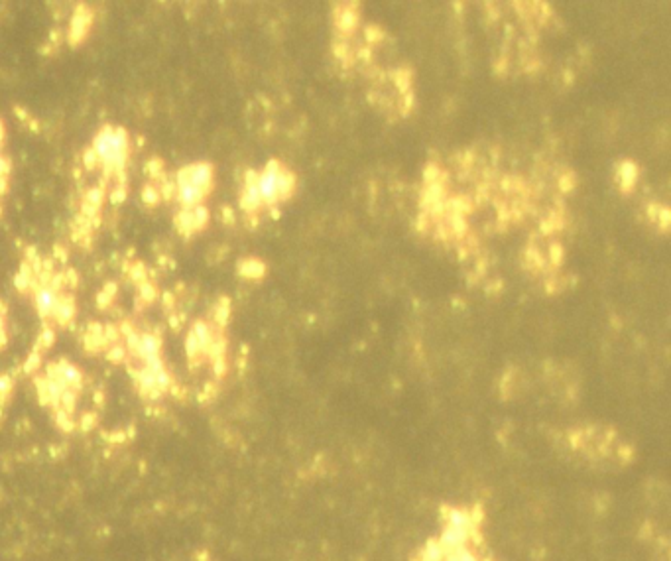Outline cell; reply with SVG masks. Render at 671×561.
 <instances>
[{
	"label": "cell",
	"instance_id": "cell-4",
	"mask_svg": "<svg viewBox=\"0 0 671 561\" xmlns=\"http://www.w3.org/2000/svg\"><path fill=\"white\" fill-rule=\"evenodd\" d=\"M140 384L146 392L162 394L170 388V374L166 373V369L160 361L146 363L140 371Z\"/></svg>",
	"mask_w": 671,
	"mask_h": 561
},
{
	"label": "cell",
	"instance_id": "cell-3",
	"mask_svg": "<svg viewBox=\"0 0 671 561\" xmlns=\"http://www.w3.org/2000/svg\"><path fill=\"white\" fill-rule=\"evenodd\" d=\"M213 187V166L191 164L178 176V199L185 207L195 209Z\"/></svg>",
	"mask_w": 671,
	"mask_h": 561
},
{
	"label": "cell",
	"instance_id": "cell-7",
	"mask_svg": "<svg viewBox=\"0 0 671 561\" xmlns=\"http://www.w3.org/2000/svg\"><path fill=\"white\" fill-rule=\"evenodd\" d=\"M636 178H638V168L630 162L622 164L620 166V184L624 189H630V187L636 184Z\"/></svg>",
	"mask_w": 671,
	"mask_h": 561
},
{
	"label": "cell",
	"instance_id": "cell-1",
	"mask_svg": "<svg viewBox=\"0 0 671 561\" xmlns=\"http://www.w3.org/2000/svg\"><path fill=\"white\" fill-rule=\"evenodd\" d=\"M248 180L256 189L262 207L272 205L280 199H288L296 191V176L278 162H270L264 172L250 174Z\"/></svg>",
	"mask_w": 671,
	"mask_h": 561
},
{
	"label": "cell",
	"instance_id": "cell-5",
	"mask_svg": "<svg viewBox=\"0 0 671 561\" xmlns=\"http://www.w3.org/2000/svg\"><path fill=\"white\" fill-rule=\"evenodd\" d=\"M134 351L144 361V365L160 361V341H158V337H154L150 333L138 335L134 339Z\"/></svg>",
	"mask_w": 671,
	"mask_h": 561
},
{
	"label": "cell",
	"instance_id": "cell-8",
	"mask_svg": "<svg viewBox=\"0 0 671 561\" xmlns=\"http://www.w3.org/2000/svg\"><path fill=\"white\" fill-rule=\"evenodd\" d=\"M355 24H357V16H355V12L345 10V12L341 14V18H339V26H341L343 30H351Z\"/></svg>",
	"mask_w": 671,
	"mask_h": 561
},
{
	"label": "cell",
	"instance_id": "cell-9",
	"mask_svg": "<svg viewBox=\"0 0 671 561\" xmlns=\"http://www.w3.org/2000/svg\"><path fill=\"white\" fill-rule=\"evenodd\" d=\"M6 341V315H4V308L0 306V347Z\"/></svg>",
	"mask_w": 671,
	"mask_h": 561
},
{
	"label": "cell",
	"instance_id": "cell-6",
	"mask_svg": "<svg viewBox=\"0 0 671 561\" xmlns=\"http://www.w3.org/2000/svg\"><path fill=\"white\" fill-rule=\"evenodd\" d=\"M211 345V333L205 325H197L189 339H187V349H189V355H197V353H203L207 351Z\"/></svg>",
	"mask_w": 671,
	"mask_h": 561
},
{
	"label": "cell",
	"instance_id": "cell-2",
	"mask_svg": "<svg viewBox=\"0 0 671 561\" xmlns=\"http://www.w3.org/2000/svg\"><path fill=\"white\" fill-rule=\"evenodd\" d=\"M128 134L117 126H105L93 142L95 158L101 166L109 170H119L128 158Z\"/></svg>",
	"mask_w": 671,
	"mask_h": 561
}]
</instances>
